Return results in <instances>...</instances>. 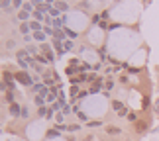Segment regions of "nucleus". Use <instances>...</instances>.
I'll return each mask as SVG.
<instances>
[{
	"mask_svg": "<svg viewBox=\"0 0 159 141\" xmlns=\"http://www.w3.org/2000/svg\"><path fill=\"white\" fill-rule=\"evenodd\" d=\"M112 108L116 110V114H118V116H126V112H128L126 106L122 102H112Z\"/></svg>",
	"mask_w": 159,
	"mask_h": 141,
	"instance_id": "nucleus-4",
	"label": "nucleus"
},
{
	"mask_svg": "<svg viewBox=\"0 0 159 141\" xmlns=\"http://www.w3.org/2000/svg\"><path fill=\"white\" fill-rule=\"evenodd\" d=\"M57 6H59V8H61V10H67V4H65V2H59Z\"/></svg>",
	"mask_w": 159,
	"mask_h": 141,
	"instance_id": "nucleus-32",
	"label": "nucleus"
},
{
	"mask_svg": "<svg viewBox=\"0 0 159 141\" xmlns=\"http://www.w3.org/2000/svg\"><path fill=\"white\" fill-rule=\"evenodd\" d=\"M14 6H22V0H14Z\"/></svg>",
	"mask_w": 159,
	"mask_h": 141,
	"instance_id": "nucleus-33",
	"label": "nucleus"
},
{
	"mask_svg": "<svg viewBox=\"0 0 159 141\" xmlns=\"http://www.w3.org/2000/svg\"><path fill=\"white\" fill-rule=\"evenodd\" d=\"M77 94H79V88H77V86H71V96H73V98H75Z\"/></svg>",
	"mask_w": 159,
	"mask_h": 141,
	"instance_id": "nucleus-24",
	"label": "nucleus"
},
{
	"mask_svg": "<svg viewBox=\"0 0 159 141\" xmlns=\"http://www.w3.org/2000/svg\"><path fill=\"white\" fill-rule=\"evenodd\" d=\"M47 112H49V110H47L45 106H39V110H38V114H39V116H47Z\"/></svg>",
	"mask_w": 159,
	"mask_h": 141,
	"instance_id": "nucleus-18",
	"label": "nucleus"
},
{
	"mask_svg": "<svg viewBox=\"0 0 159 141\" xmlns=\"http://www.w3.org/2000/svg\"><path fill=\"white\" fill-rule=\"evenodd\" d=\"M14 78H16L18 82L26 84V86H30V84H32V77H30L28 73H24V71H20V73H16V75H14Z\"/></svg>",
	"mask_w": 159,
	"mask_h": 141,
	"instance_id": "nucleus-2",
	"label": "nucleus"
},
{
	"mask_svg": "<svg viewBox=\"0 0 159 141\" xmlns=\"http://www.w3.org/2000/svg\"><path fill=\"white\" fill-rule=\"evenodd\" d=\"M22 114V108L18 106V104L14 102V104H10V116H20Z\"/></svg>",
	"mask_w": 159,
	"mask_h": 141,
	"instance_id": "nucleus-6",
	"label": "nucleus"
},
{
	"mask_svg": "<svg viewBox=\"0 0 159 141\" xmlns=\"http://www.w3.org/2000/svg\"><path fill=\"white\" fill-rule=\"evenodd\" d=\"M8 6H10V0H2V8L6 10V8H8Z\"/></svg>",
	"mask_w": 159,
	"mask_h": 141,
	"instance_id": "nucleus-31",
	"label": "nucleus"
},
{
	"mask_svg": "<svg viewBox=\"0 0 159 141\" xmlns=\"http://www.w3.org/2000/svg\"><path fill=\"white\" fill-rule=\"evenodd\" d=\"M63 45H65L67 51H69V49H73V43H71V41H63Z\"/></svg>",
	"mask_w": 159,
	"mask_h": 141,
	"instance_id": "nucleus-27",
	"label": "nucleus"
},
{
	"mask_svg": "<svg viewBox=\"0 0 159 141\" xmlns=\"http://www.w3.org/2000/svg\"><path fill=\"white\" fill-rule=\"evenodd\" d=\"M34 39H38V41H43V39H45V33H41V32H35V33H34Z\"/></svg>",
	"mask_w": 159,
	"mask_h": 141,
	"instance_id": "nucleus-14",
	"label": "nucleus"
},
{
	"mask_svg": "<svg viewBox=\"0 0 159 141\" xmlns=\"http://www.w3.org/2000/svg\"><path fill=\"white\" fill-rule=\"evenodd\" d=\"M20 32H22L24 35H26V33L30 32V26H28V24H26V22H24V24H22V26H20Z\"/></svg>",
	"mask_w": 159,
	"mask_h": 141,
	"instance_id": "nucleus-15",
	"label": "nucleus"
},
{
	"mask_svg": "<svg viewBox=\"0 0 159 141\" xmlns=\"http://www.w3.org/2000/svg\"><path fill=\"white\" fill-rule=\"evenodd\" d=\"M35 61H39L41 65H47V63H49V59H47L45 55H35Z\"/></svg>",
	"mask_w": 159,
	"mask_h": 141,
	"instance_id": "nucleus-11",
	"label": "nucleus"
},
{
	"mask_svg": "<svg viewBox=\"0 0 159 141\" xmlns=\"http://www.w3.org/2000/svg\"><path fill=\"white\" fill-rule=\"evenodd\" d=\"M77 71H81V69H79L77 65H71V67H67V75H69V77H73V75H75Z\"/></svg>",
	"mask_w": 159,
	"mask_h": 141,
	"instance_id": "nucleus-10",
	"label": "nucleus"
},
{
	"mask_svg": "<svg viewBox=\"0 0 159 141\" xmlns=\"http://www.w3.org/2000/svg\"><path fill=\"white\" fill-rule=\"evenodd\" d=\"M100 121H89V127H98Z\"/></svg>",
	"mask_w": 159,
	"mask_h": 141,
	"instance_id": "nucleus-28",
	"label": "nucleus"
},
{
	"mask_svg": "<svg viewBox=\"0 0 159 141\" xmlns=\"http://www.w3.org/2000/svg\"><path fill=\"white\" fill-rule=\"evenodd\" d=\"M20 116H22V118H28V108H22V114Z\"/></svg>",
	"mask_w": 159,
	"mask_h": 141,
	"instance_id": "nucleus-30",
	"label": "nucleus"
},
{
	"mask_svg": "<svg viewBox=\"0 0 159 141\" xmlns=\"http://www.w3.org/2000/svg\"><path fill=\"white\" fill-rule=\"evenodd\" d=\"M41 2H43V0H32V4H34V6H38V8H41V6H43Z\"/></svg>",
	"mask_w": 159,
	"mask_h": 141,
	"instance_id": "nucleus-25",
	"label": "nucleus"
},
{
	"mask_svg": "<svg viewBox=\"0 0 159 141\" xmlns=\"http://www.w3.org/2000/svg\"><path fill=\"white\" fill-rule=\"evenodd\" d=\"M100 84H102V81H100V78H96V81L93 82V86H90V92H98V90H100Z\"/></svg>",
	"mask_w": 159,
	"mask_h": 141,
	"instance_id": "nucleus-7",
	"label": "nucleus"
},
{
	"mask_svg": "<svg viewBox=\"0 0 159 141\" xmlns=\"http://www.w3.org/2000/svg\"><path fill=\"white\" fill-rule=\"evenodd\" d=\"M53 37H55V39H59V41H65V39H63V37H65V33L61 32V29H55V35H53Z\"/></svg>",
	"mask_w": 159,
	"mask_h": 141,
	"instance_id": "nucleus-12",
	"label": "nucleus"
},
{
	"mask_svg": "<svg viewBox=\"0 0 159 141\" xmlns=\"http://www.w3.org/2000/svg\"><path fill=\"white\" fill-rule=\"evenodd\" d=\"M79 69H81V71L84 73V71H89V69H90V65H87V63H83L81 67H79Z\"/></svg>",
	"mask_w": 159,
	"mask_h": 141,
	"instance_id": "nucleus-26",
	"label": "nucleus"
},
{
	"mask_svg": "<svg viewBox=\"0 0 159 141\" xmlns=\"http://www.w3.org/2000/svg\"><path fill=\"white\" fill-rule=\"evenodd\" d=\"M59 135V131H55V130H51V131H47V137H57Z\"/></svg>",
	"mask_w": 159,
	"mask_h": 141,
	"instance_id": "nucleus-23",
	"label": "nucleus"
},
{
	"mask_svg": "<svg viewBox=\"0 0 159 141\" xmlns=\"http://www.w3.org/2000/svg\"><path fill=\"white\" fill-rule=\"evenodd\" d=\"M4 100H6V102H10V104H14V94H12V90H8V92H6Z\"/></svg>",
	"mask_w": 159,
	"mask_h": 141,
	"instance_id": "nucleus-13",
	"label": "nucleus"
},
{
	"mask_svg": "<svg viewBox=\"0 0 159 141\" xmlns=\"http://www.w3.org/2000/svg\"><path fill=\"white\" fill-rule=\"evenodd\" d=\"M34 90H35V92H39V96H49V92H47V88L43 86V84H34Z\"/></svg>",
	"mask_w": 159,
	"mask_h": 141,
	"instance_id": "nucleus-5",
	"label": "nucleus"
},
{
	"mask_svg": "<svg viewBox=\"0 0 159 141\" xmlns=\"http://www.w3.org/2000/svg\"><path fill=\"white\" fill-rule=\"evenodd\" d=\"M41 49H43L45 57L49 59V63H51V61H53V53H51V47H49V45H43V47H41Z\"/></svg>",
	"mask_w": 159,
	"mask_h": 141,
	"instance_id": "nucleus-8",
	"label": "nucleus"
},
{
	"mask_svg": "<svg viewBox=\"0 0 159 141\" xmlns=\"http://www.w3.org/2000/svg\"><path fill=\"white\" fill-rule=\"evenodd\" d=\"M43 78H45V84H51V86H53V84L59 81L57 73H45V77H43Z\"/></svg>",
	"mask_w": 159,
	"mask_h": 141,
	"instance_id": "nucleus-3",
	"label": "nucleus"
},
{
	"mask_svg": "<svg viewBox=\"0 0 159 141\" xmlns=\"http://www.w3.org/2000/svg\"><path fill=\"white\" fill-rule=\"evenodd\" d=\"M34 18H35V20H38V22H39V20H43V12L35 10V12H34Z\"/></svg>",
	"mask_w": 159,
	"mask_h": 141,
	"instance_id": "nucleus-17",
	"label": "nucleus"
},
{
	"mask_svg": "<svg viewBox=\"0 0 159 141\" xmlns=\"http://www.w3.org/2000/svg\"><path fill=\"white\" fill-rule=\"evenodd\" d=\"M49 14H51V16H57V18H59V10H55V8H51V10H49Z\"/></svg>",
	"mask_w": 159,
	"mask_h": 141,
	"instance_id": "nucleus-29",
	"label": "nucleus"
},
{
	"mask_svg": "<svg viewBox=\"0 0 159 141\" xmlns=\"http://www.w3.org/2000/svg\"><path fill=\"white\" fill-rule=\"evenodd\" d=\"M35 104H38V106H43V96H35Z\"/></svg>",
	"mask_w": 159,
	"mask_h": 141,
	"instance_id": "nucleus-21",
	"label": "nucleus"
},
{
	"mask_svg": "<svg viewBox=\"0 0 159 141\" xmlns=\"http://www.w3.org/2000/svg\"><path fill=\"white\" fill-rule=\"evenodd\" d=\"M18 63H20V67H24V69H26V67H30V65H34V61L28 57V51H18Z\"/></svg>",
	"mask_w": 159,
	"mask_h": 141,
	"instance_id": "nucleus-1",
	"label": "nucleus"
},
{
	"mask_svg": "<svg viewBox=\"0 0 159 141\" xmlns=\"http://www.w3.org/2000/svg\"><path fill=\"white\" fill-rule=\"evenodd\" d=\"M34 29V32H41V26H39V22H32V26H30Z\"/></svg>",
	"mask_w": 159,
	"mask_h": 141,
	"instance_id": "nucleus-16",
	"label": "nucleus"
},
{
	"mask_svg": "<svg viewBox=\"0 0 159 141\" xmlns=\"http://www.w3.org/2000/svg\"><path fill=\"white\" fill-rule=\"evenodd\" d=\"M106 131L110 133V135H118V133H120V127H116V126H108V127H106Z\"/></svg>",
	"mask_w": 159,
	"mask_h": 141,
	"instance_id": "nucleus-9",
	"label": "nucleus"
},
{
	"mask_svg": "<svg viewBox=\"0 0 159 141\" xmlns=\"http://www.w3.org/2000/svg\"><path fill=\"white\" fill-rule=\"evenodd\" d=\"M26 18H30V14H28L26 10H22V12H20V20H24V22H26Z\"/></svg>",
	"mask_w": 159,
	"mask_h": 141,
	"instance_id": "nucleus-20",
	"label": "nucleus"
},
{
	"mask_svg": "<svg viewBox=\"0 0 159 141\" xmlns=\"http://www.w3.org/2000/svg\"><path fill=\"white\" fill-rule=\"evenodd\" d=\"M53 26H55V29H59L61 26H63V20H57V18H55V22H53Z\"/></svg>",
	"mask_w": 159,
	"mask_h": 141,
	"instance_id": "nucleus-19",
	"label": "nucleus"
},
{
	"mask_svg": "<svg viewBox=\"0 0 159 141\" xmlns=\"http://www.w3.org/2000/svg\"><path fill=\"white\" fill-rule=\"evenodd\" d=\"M65 33H67V35H69V37H73V39H75V37H77V33H75V32H73V29H65Z\"/></svg>",
	"mask_w": 159,
	"mask_h": 141,
	"instance_id": "nucleus-22",
	"label": "nucleus"
}]
</instances>
